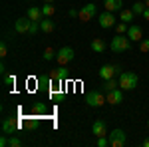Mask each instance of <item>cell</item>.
<instances>
[{
	"mask_svg": "<svg viewBox=\"0 0 149 147\" xmlns=\"http://www.w3.org/2000/svg\"><path fill=\"white\" fill-rule=\"evenodd\" d=\"M107 137H109V145L111 147H123V143H125V133H123V129H113Z\"/></svg>",
	"mask_w": 149,
	"mask_h": 147,
	"instance_id": "6",
	"label": "cell"
},
{
	"mask_svg": "<svg viewBox=\"0 0 149 147\" xmlns=\"http://www.w3.org/2000/svg\"><path fill=\"white\" fill-rule=\"evenodd\" d=\"M119 18H121V22H133V18H135V12L131 10V8H123V10H119Z\"/></svg>",
	"mask_w": 149,
	"mask_h": 147,
	"instance_id": "19",
	"label": "cell"
},
{
	"mask_svg": "<svg viewBox=\"0 0 149 147\" xmlns=\"http://www.w3.org/2000/svg\"><path fill=\"white\" fill-rule=\"evenodd\" d=\"M145 6H147V8H149V0H145Z\"/></svg>",
	"mask_w": 149,
	"mask_h": 147,
	"instance_id": "35",
	"label": "cell"
},
{
	"mask_svg": "<svg viewBox=\"0 0 149 147\" xmlns=\"http://www.w3.org/2000/svg\"><path fill=\"white\" fill-rule=\"evenodd\" d=\"M143 147H149V137H147V139H143Z\"/></svg>",
	"mask_w": 149,
	"mask_h": 147,
	"instance_id": "33",
	"label": "cell"
},
{
	"mask_svg": "<svg viewBox=\"0 0 149 147\" xmlns=\"http://www.w3.org/2000/svg\"><path fill=\"white\" fill-rule=\"evenodd\" d=\"M16 129H18V121H16L14 117H6V119L2 121V131H4L6 135H14Z\"/></svg>",
	"mask_w": 149,
	"mask_h": 147,
	"instance_id": "10",
	"label": "cell"
},
{
	"mask_svg": "<svg viewBox=\"0 0 149 147\" xmlns=\"http://www.w3.org/2000/svg\"><path fill=\"white\" fill-rule=\"evenodd\" d=\"M115 88H119V82H115L113 78H111V79H103V90H105V91L115 90Z\"/></svg>",
	"mask_w": 149,
	"mask_h": 147,
	"instance_id": "20",
	"label": "cell"
},
{
	"mask_svg": "<svg viewBox=\"0 0 149 147\" xmlns=\"http://www.w3.org/2000/svg\"><path fill=\"white\" fill-rule=\"evenodd\" d=\"M105 102H107V100H105V95H103L102 91H97V90L90 91V93L86 95V103H88L90 107H102Z\"/></svg>",
	"mask_w": 149,
	"mask_h": 147,
	"instance_id": "4",
	"label": "cell"
},
{
	"mask_svg": "<svg viewBox=\"0 0 149 147\" xmlns=\"http://www.w3.org/2000/svg\"><path fill=\"white\" fill-rule=\"evenodd\" d=\"M74 56H76V52H74V48H70V46H64V48H60L56 54V60L60 66H66V64H70L72 60H74Z\"/></svg>",
	"mask_w": 149,
	"mask_h": 147,
	"instance_id": "3",
	"label": "cell"
},
{
	"mask_svg": "<svg viewBox=\"0 0 149 147\" xmlns=\"http://www.w3.org/2000/svg\"><path fill=\"white\" fill-rule=\"evenodd\" d=\"M8 145H10V147H20V145H22V139L16 137V135H10V137H8Z\"/></svg>",
	"mask_w": 149,
	"mask_h": 147,
	"instance_id": "25",
	"label": "cell"
},
{
	"mask_svg": "<svg viewBox=\"0 0 149 147\" xmlns=\"http://www.w3.org/2000/svg\"><path fill=\"white\" fill-rule=\"evenodd\" d=\"M44 2H48V4H52V2H54V0H44Z\"/></svg>",
	"mask_w": 149,
	"mask_h": 147,
	"instance_id": "34",
	"label": "cell"
},
{
	"mask_svg": "<svg viewBox=\"0 0 149 147\" xmlns=\"http://www.w3.org/2000/svg\"><path fill=\"white\" fill-rule=\"evenodd\" d=\"M66 76H68V70L64 68V66H62V68H58V70H54V72L50 74L52 82H60V84H62V79L66 78Z\"/></svg>",
	"mask_w": 149,
	"mask_h": 147,
	"instance_id": "18",
	"label": "cell"
},
{
	"mask_svg": "<svg viewBox=\"0 0 149 147\" xmlns=\"http://www.w3.org/2000/svg\"><path fill=\"white\" fill-rule=\"evenodd\" d=\"M93 16H95V4H93V2L86 4L81 10H78V18H80V22H90Z\"/></svg>",
	"mask_w": 149,
	"mask_h": 147,
	"instance_id": "5",
	"label": "cell"
},
{
	"mask_svg": "<svg viewBox=\"0 0 149 147\" xmlns=\"http://www.w3.org/2000/svg\"><path fill=\"white\" fill-rule=\"evenodd\" d=\"M8 145V137H6V133L2 135V139H0V147H6Z\"/></svg>",
	"mask_w": 149,
	"mask_h": 147,
	"instance_id": "31",
	"label": "cell"
},
{
	"mask_svg": "<svg viewBox=\"0 0 149 147\" xmlns=\"http://www.w3.org/2000/svg\"><path fill=\"white\" fill-rule=\"evenodd\" d=\"M109 48H111L113 52H117V54L127 52V50L131 48V40H129L125 34H117L115 38H111V44H109Z\"/></svg>",
	"mask_w": 149,
	"mask_h": 147,
	"instance_id": "2",
	"label": "cell"
},
{
	"mask_svg": "<svg viewBox=\"0 0 149 147\" xmlns=\"http://www.w3.org/2000/svg\"><path fill=\"white\" fill-rule=\"evenodd\" d=\"M100 26H102L103 30H107V28H111V26H115V18H113V12H103V14H100Z\"/></svg>",
	"mask_w": 149,
	"mask_h": 147,
	"instance_id": "9",
	"label": "cell"
},
{
	"mask_svg": "<svg viewBox=\"0 0 149 147\" xmlns=\"http://www.w3.org/2000/svg\"><path fill=\"white\" fill-rule=\"evenodd\" d=\"M117 72H119V66H109V64H107V66H102V68H100V78L102 79H111Z\"/></svg>",
	"mask_w": 149,
	"mask_h": 147,
	"instance_id": "12",
	"label": "cell"
},
{
	"mask_svg": "<svg viewBox=\"0 0 149 147\" xmlns=\"http://www.w3.org/2000/svg\"><path fill=\"white\" fill-rule=\"evenodd\" d=\"M117 82H119V88L121 90H135L137 84H139V78H137L135 72H121Z\"/></svg>",
	"mask_w": 149,
	"mask_h": 147,
	"instance_id": "1",
	"label": "cell"
},
{
	"mask_svg": "<svg viewBox=\"0 0 149 147\" xmlns=\"http://www.w3.org/2000/svg\"><path fill=\"white\" fill-rule=\"evenodd\" d=\"M147 127H149V121H147Z\"/></svg>",
	"mask_w": 149,
	"mask_h": 147,
	"instance_id": "36",
	"label": "cell"
},
{
	"mask_svg": "<svg viewBox=\"0 0 149 147\" xmlns=\"http://www.w3.org/2000/svg\"><path fill=\"white\" fill-rule=\"evenodd\" d=\"M56 54H58V52L54 50V48H46V50H44V60H46V62H48V60H54Z\"/></svg>",
	"mask_w": 149,
	"mask_h": 147,
	"instance_id": "26",
	"label": "cell"
},
{
	"mask_svg": "<svg viewBox=\"0 0 149 147\" xmlns=\"http://www.w3.org/2000/svg\"><path fill=\"white\" fill-rule=\"evenodd\" d=\"M109 145V137L103 135V137H97V147H107Z\"/></svg>",
	"mask_w": 149,
	"mask_h": 147,
	"instance_id": "27",
	"label": "cell"
},
{
	"mask_svg": "<svg viewBox=\"0 0 149 147\" xmlns=\"http://www.w3.org/2000/svg\"><path fill=\"white\" fill-rule=\"evenodd\" d=\"M141 16H143V18H145V20H149V8H145V12H143V14H141Z\"/></svg>",
	"mask_w": 149,
	"mask_h": 147,
	"instance_id": "32",
	"label": "cell"
},
{
	"mask_svg": "<svg viewBox=\"0 0 149 147\" xmlns=\"http://www.w3.org/2000/svg\"><path fill=\"white\" fill-rule=\"evenodd\" d=\"M145 8H147V6H145V2H135V4H133V8H131V10L135 12V16H141V14H143V12H145Z\"/></svg>",
	"mask_w": 149,
	"mask_h": 147,
	"instance_id": "21",
	"label": "cell"
},
{
	"mask_svg": "<svg viewBox=\"0 0 149 147\" xmlns=\"http://www.w3.org/2000/svg\"><path fill=\"white\" fill-rule=\"evenodd\" d=\"M40 30H42V32H46V34L54 32V22H52V18L44 16V18L40 20Z\"/></svg>",
	"mask_w": 149,
	"mask_h": 147,
	"instance_id": "17",
	"label": "cell"
},
{
	"mask_svg": "<svg viewBox=\"0 0 149 147\" xmlns=\"http://www.w3.org/2000/svg\"><path fill=\"white\" fill-rule=\"evenodd\" d=\"M36 113H42V111H46V105H42V103H36Z\"/></svg>",
	"mask_w": 149,
	"mask_h": 147,
	"instance_id": "30",
	"label": "cell"
},
{
	"mask_svg": "<svg viewBox=\"0 0 149 147\" xmlns=\"http://www.w3.org/2000/svg\"><path fill=\"white\" fill-rule=\"evenodd\" d=\"M103 6H105L107 12L123 10V0H103Z\"/></svg>",
	"mask_w": 149,
	"mask_h": 147,
	"instance_id": "14",
	"label": "cell"
},
{
	"mask_svg": "<svg viewBox=\"0 0 149 147\" xmlns=\"http://www.w3.org/2000/svg\"><path fill=\"white\" fill-rule=\"evenodd\" d=\"M127 38H129L131 42H141V40H143V30L139 28L137 24H131L129 30H127Z\"/></svg>",
	"mask_w": 149,
	"mask_h": 147,
	"instance_id": "11",
	"label": "cell"
},
{
	"mask_svg": "<svg viewBox=\"0 0 149 147\" xmlns=\"http://www.w3.org/2000/svg\"><path fill=\"white\" fill-rule=\"evenodd\" d=\"M92 133H93L95 137H103V135H107V125L103 123L102 119L93 121V125H92Z\"/></svg>",
	"mask_w": 149,
	"mask_h": 147,
	"instance_id": "13",
	"label": "cell"
},
{
	"mask_svg": "<svg viewBox=\"0 0 149 147\" xmlns=\"http://www.w3.org/2000/svg\"><path fill=\"white\" fill-rule=\"evenodd\" d=\"M139 52L141 54H149V38H143L139 42Z\"/></svg>",
	"mask_w": 149,
	"mask_h": 147,
	"instance_id": "23",
	"label": "cell"
},
{
	"mask_svg": "<svg viewBox=\"0 0 149 147\" xmlns=\"http://www.w3.org/2000/svg\"><path fill=\"white\" fill-rule=\"evenodd\" d=\"M105 100H107V103H111V105L121 103L123 102V90H121V88H115V90L105 91Z\"/></svg>",
	"mask_w": 149,
	"mask_h": 147,
	"instance_id": "7",
	"label": "cell"
},
{
	"mask_svg": "<svg viewBox=\"0 0 149 147\" xmlns=\"http://www.w3.org/2000/svg\"><path fill=\"white\" fill-rule=\"evenodd\" d=\"M54 12H56V8H54V4H44V6H42V14H44V16H48V18H50V16H52V14H54Z\"/></svg>",
	"mask_w": 149,
	"mask_h": 147,
	"instance_id": "22",
	"label": "cell"
},
{
	"mask_svg": "<svg viewBox=\"0 0 149 147\" xmlns=\"http://www.w3.org/2000/svg\"><path fill=\"white\" fill-rule=\"evenodd\" d=\"M28 18H30L32 22H40V20L44 18V14H42V8H38V6H32V8H28Z\"/></svg>",
	"mask_w": 149,
	"mask_h": 147,
	"instance_id": "15",
	"label": "cell"
},
{
	"mask_svg": "<svg viewBox=\"0 0 149 147\" xmlns=\"http://www.w3.org/2000/svg\"><path fill=\"white\" fill-rule=\"evenodd\" d=\"M14 82H16V78H14V76L4 74V84H6V86H14Z\"/></svg>",
	"mask_w": 149,
	"mask_h": 147,
	"instance_id": "28",
	"label": "cell"
},
{
	"mask_svg": "<svg viewBox=\"0 0 149 147\" xmlns=\"http://www.w3.org/2000/svg\"><path fill=\"white\" fill-rule=\"evenodd\" d=\"M30 26H32V20L28 16H24V18H18L14 22V30L18 34H30Z\"/></svg>",
	"mask_w": 149,
	"mask_h": 147,
	"instance_id": "8",
	"label": "cell"
},
{
	"mask_svg": "<svg viewBox=\"0 0 149 147\" xmlns=\"http://www.w3.org/2000/svg\"><path fill=\"white\" fill-rule=\"evenodd\" d=\"M127 30H129L127 22H119V24H115V32H117V34H127Z\"/></svg>",
	"mask_w": 149,
	"mask_h": 147,
	"instance_id": "24",
	"label": "cell"
},
{
	"mask_svg": "<svg viewBox=\"0 0 149 147\" xmlns=\"http://www.w3.org/2000/svg\"><path fill=\"white\" fill-rule=\"evenodd\" d=\"M0 56L2 58L8 56V46H6V42H2V46H0Z\"/></svg>",
	"mask_w": 149,
	"mask_h": 147,
	"instance_id": "29",
	"label": "cell"
},
{
	"mask_svg": "<svg viewBox=\"0 0 149 147\" xmlns=\"http://www.w3.org/2000/svg\"><path fill=\"white\" fill-rule=\"evenodd\" d=\"M105 42H103L102 38H93L92 40V52H95V54H103L105 52Z\"/></svg>",
	"mask_w": 149,
	"mask_h": 147,
	"instance_id": "16",
	"label": "cell"
}]
</instances>
